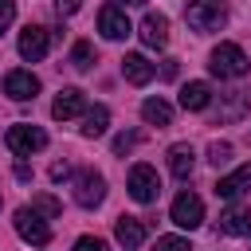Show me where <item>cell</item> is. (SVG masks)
<instances>
[{
	"instance_id": "obj_1",
	"label": "cell",
	"mask_w": 251,
	"mask_h": 251,
	"mask_svg": "<svg viewBox=\"0 0 251 251\" xmlns=\"http://www.w3.org/2000/svg\"><path fill=\"white\" fill-rule=\"evenodd\" d=\"M184 20L192 31L208 35V31H220L227 24V0H188L184 4Z\"/></svg>"
},
{
	"instance_id": "obj_2",
	"label": "cell",
	"mask_w": 251,
	"mask_h": 251,
	"mask_svg": "<svg viewBox=\"0 0 251 251\" xmlns=\"http://www.w3.org/2000/svg\"><path fill=\"white\" fill-rule=\"evenodd\" d=\"M208 67H212V75H220V78H243L247 67H251V59L243 55L239 43H220V47L212 51Z\"/></svg>"
},
{
	"instance_id": "obj_3",
	"label": "cell",
	"mask_w": 251,
	"mask_h": 251,
	"mask_svg": "<svg viewBox=\"0 0 251 251\" xmlns=\"http://www.w3.org/2000/svg\"><path fill=\"white\" fill-rule=\"evenodd\" d=\"M126 188H129V196H133L137 204H153V200L161 196V176H157L153 165H133Z\"/></svg>"
},
{
	"instance_id": "obj_4",
	"label": "cell",
	"mask_w": 251,
	"mask_h": 251,
	"mask_svg": "<svg viewBox=\"0 0 251 251\" xmlns=\"http://www.w3.org/2000/svg\"><path fill=\"white\" fill-rule=\"evenodd\" d=\"M4 141H8V149H12L16 157H31V153H39V149L47 145V133H43L39 126L20 122V126H12V129L4 133Z\"/></svg>"
},
{
	"instance_id": "obj_5",
	"label": "cell",
	"mask_w": 251,
	"mask_h": 251,
	"mask_svg": "<svg viewBox=\"0 0 251 251\" xmlns=\"http://www.w3.org/2000/svg\"><path fill=\"white\" fill-rule=\"evenodd\" d=\"M16 231H20V239L24 243H31V247H47L51 243V227L43 224V216L35 212V208H16Z\"/></svg>"
},
{
	"instance_id": "obj_6",
	"label": "cell",
	"mask_w": 251,
	"mask_h": 251,
	"mask_svg": "<svg viewBox=\"0 0 251 251\" xmlns=\"http://www.w3.org/2000/svg\"><path fill=\"white\" fill-rule=\"evenodd\" d=\"M102 200H106V180H102V173L82 169V173L75 176V204H78V208H98Z\"/></svg>"
},
{
	"instance_id": "obj_7",
	"label": "cell",
	"mask_w": 251,
	"mask_h": 251,
	"mask_svg": "<svg viewBox=\"0 0 251 251\" xmlns=\"http://www.w3.org/2000/svg\"><path fill=\"white\" fill-rule=\"evenodd\" d=\"M173 224L176 227H188V231H196L200 224H204V200L196 196V192H180L176 200H173Z\"/></svg>"
},
{
	"instance_id": "obj_8",
	"label": "cell",
	"mask_w": 251,
	"mask_h": 251,
	"mask_svg": "<svg viewBox=\"0 0 251 251\" xmlns=\"http://www.w3.org/2000/svg\"><path fill=\"white\" fill-rule=\"evenodd\" d=\"M47 51H51V31L27 24V27L20 31V55H24L27 63H39V59H47Z\"/></svg>"
},
{
	"instance_id": "obj_9",
	"label": "cell",
	"mask_w": 251,
	"mask_h": 251,
	"mask_svg": "<svg viewBox=\"0 0 251 251\" xmlns=\"http://www.w3.org/2000/svg\"><path fill=\"white\" fill-rule=\"evenodd\" d=\"M4 94H8L12 102H31V98L39 94V78H35L31 71H8V75H4Z\"/></svg>"
},
{
	"instance_id": "obj_10",
	"label": "cell",
	"mask_w": 251,
	"mask_h": 251,
	"mask_svg": "<svg viewBox=\"0 0 251 251\" xmlns=\"http://www.w3.org/2000/svg\"><path fill=\"white\" fill-rule=\"evenodd\" d=\"M86 110V94L78 90V86H63L59 94H55V102H51V118H59V122H71V118H78Z\"/></svg>"
},
{
	"instance_id": "obj_11",
	"label": "cell",
	"mask_w": 251,
	"mask_h": 251,
	"mask_svg": "<svg viewBox=\"0 0 251 251\" xmlns=\"http://www.w3.org/2000/svg\"><path fill=\"white\" fill-rule=\"evenodd\" d=\"M98 31L106 35V39H126L133 27H129V20H126V12L118 8V4H106L102 12H98Z\"/></svg>"
},
{
	"instance_id": "obj_12",
	"label": "cell",
	"mask_w": 251,
	"mask_h": 251,
	"mask_svg": "<svg viewBox=\"0 0 251 251\" xmlns=\"http://www.w3.org/2000/svg\"><path fill=\"white\" fill-rule=\"evenodd\" d=\"M141 43L145 47H165L169 43V20L161 16V12H145V20H141Z\"/></svg>"
},
{
	"instance_id": "obj_13",
	"label": "cell",
	"mask_w": 251,
	"mask_h": 251,
	"mask_svg": "<svg viewBox=\"0 0 251 251\" xmlns=\"http://www.w3.org/2000/svg\"><path fill=\"white\" fill-rule=\"evenodd\" d=\"M122 75H126V82H133V86H145L153 75H157V67L145 59V55H137V51H129L126 59H122Z\"/></svg>"
},
{
	"instance_id": "obj_14",
	"label": "cell",
	"mask_w": 251,
	"mask_h": 251,
	"mask_svg": "<svg viewBox=\"0 0 251 251\" xmlns=\"http://www.w3.org/2000/svg\"><path fill=\"white\" fill-rule=\"evenodd\" d=\"M114 235H118V243H122L126 251H133V247L145 243V224H141L137 216H122V220L114 224Z\"/></svg>"
},
{
	"instance_id": "obj_15",
	"label": "cell",
	"mask_w": 251,
	"mask_h": 251,
	"mask_svg": "<svg viewBox=\"0 0 251 251\" xmlns=\"http://www.w3.org/2000/svg\"><path fill=\"white\" fill-rule=\"evenodd\" d=\"M220 235H251V208L235 204L220 216Z\"/></svg>"
},
{
	"instance_id": "obj_16",
	"label": "cell",
	"mask_w": 251,
	"mask_h": 251,
	"mask_svg": "<svg viewBox=\"0 0 251 251\" xmlns=\"http://www.w3.org/2000/svg\"><path fill=\"white\" fill-rule=\"evenodd\" d=\"M251 188V165H243V169H235L231 176H224L220 184H216V196H224V200H235V196H243Z\"/></svg>"
},
{
	"instance_id": "obj_17",
	"label": "cell",
	"mask_w": 251,
	"mask_h": 251,
	"mask_svg": "<svg viewBox=\"0 0 251 251\" xmlns=\"http://www.w3.org/2000/svg\"><path fill=\"white\" fill-rule=\"evenodd\" d=\"M212 102V86L208 82H184L180 86V106L184 110H208Z\"/></svg>"
},
{
	"instance_id": "obj_18",
	"label": "cell",
	"mask_w": 251,
	"mask_h": 251,
	"mask_svg": "<svg viewBox=\"0 0 251 251\" xmlns=\"http://www.w3.org/2000/svg\"><path fill=\"white\" fill-rule=\"evenodd\" d=\"M192 165H196V153H192V145L188 141H176L173 149H169V169H173V176H188L192 173Z\"/></svg>"
},
{
	"instance_id": "obj_19",
	"label": "cell",
	"mask_w": 251,
	"mask_h": 251,
	"mask_svg": "<svg viewBox=\"0 0 251 251\" xmlns=\"http://www.w3.org/2000/svg\"><path fill=\"white\" fill-rule=\"evenodd\" d=\"M141 118L149 126H173V106L165 98H145L141 102Z\"/></svg>"
},
{
	"instance_id": "obj_20",
	"label": "cell",
	"mask_w": 251,
	"mask_h": 251,
	"mask_svg": "<svg viewBox=\"0 0 251 251\" xmlns=\"http://www.w3.org/2000/svg\"><path fill=\"white\" fill-rule=\"evenodd\" d=\"M106 126H110V110H106V106H90V110H82V137H102Z\"/></svg>"
},
{
	"instance_id": "obj_21",
	"label": "cell",
	"mask_w": 251,
	"mask_h": 251,
	"mask_svg": "<svg viewBox=\"0 0 251 251\" xmlns=\"http://www.w3.org/2000/svg\"><path fill=\"white\" fill-rule=\"evenodd\" d=\"M251 110V102H247V94H239V90H231V94H224V102H220V122H239L243 114Z\"/></svg>"
},
{
	"instance_id": "obj_22",
	"label": "cell",
	"mask_w": 251,
	"mask_h": 251,
	"mask_svg": "<svg viewBox=\"0 0 251 251\" xmlns=\"http://www.w3.org/2000/svg\"><path fill=\"white\" fill-rule=\"evenodd\" d=\"M90 63H94V47L78 39V43L71 47V67H75V71H90Z\"/></svg>"
},
{
	"instance_id": "obj_23",
	"label": "cell",
	"mask_w": 251,
	"mask_h": 251,
	"mask_svg": "<svg viewBox=\"0 0 251 251\" xmlns=\"http://www.w3.org/2000/svg\"><path fill=\"white\" fill-rule=\"evenodd\" d=\"M208 161H212L216 169L227 165V161H231V145H227V141H212V145H208Z\"/></svg>"
},
{
	"instance_id": "obj_24",
	"label": "cell",
	"mask_w": 251,
	"mask_h": 251,
	"mask_svg": "<svg viewBox=\"0 0 251 251\" xmlns=\"http://www.w3.org/2000/svg\"><path fill=\"white\" fill-rule=\"evenodd\" d=\"M31 208H35L39 216H59V212H63V204H59L55 196H35V200H31Z\"/></svg>"
},
{
	"instance_id": "obj_25",
	"label": "cell",
	"mask_w": 251,
	"mask_h": 251,
	"mask_svg": "<svg viewBox=\"0 0 251 251\" xmlns=\"http://www.w3.org/2000/svg\"><path fill=\"white\" fill-rule=\"evenodd\" d=\"M153 251H188V239H180V235H161V239L153 243Z\"/></svg>"
},
{
	"instance_id": "obj_26",
	"label": "cell",
	"mask_w": 251,
	"mask_h": 251,
	"mask_svg": "<svg viewBox=\"0 0 251 251\" xmlns=\"http://www.w3.org/2000/svg\"><path fill=\"white\" fill-rule=\"evenodd\" d=\"M12 20H16V0H0V35L12 27Z\"/></svg>"
},
{
	"instance_id": "obj_27",
	"label": "cell",
	"mask_w": 251,
	"mask_h": 251,
	"mask_svg": "<svg viewBox=\"0 0 251 251\" xmlns=\"http://www.w3.org/2000/svg\"><path fill=\"white\" fill-rule=\"evenodd\" d=\"M137 141H141V133H118L114 137V153H129Z\"/></svg>"
},
{
	"instance_id": "obj_28",
	"label": "cell",
	"mask_w": 251,
	"mask_h": 251,
	"mask_svg": "<svg viewBox=\"0 0 251 251\" xmlns=\"http://www.w3.org/2000/svg\"><path fill=\"white\" fill-rule=\"evenodd\" d=\"M75 251H110V247H106V239H98V235H82V239L75 243Z\"/></svg>"
},
{
	"instance_id": "obj_29",
	"label": "cell",
	"mask_w": 251,
	"mask_h": 251,
	"mask_svg": "<svg viewBox=\"0 0 251 251\" xmlns=\"http://www.w3.org/2000/svg\"><path fill=\"white\" fill-rule=\"evenodd\" d=\"M78 8H82V0H55V12L59 16H75Z\"/></svg>"
},
{
	"instance_id": "obj_30",
	"label": "cell",
	"mask_w": 251,
	"mask_h": 251,
	"mask_svg": "<svg viewBox=\"0 0 251 251\" xmlns=\"http://www.w3.org/2000/svg\"><path fill=\"white\" fill-rule=\"evenodd\" d=\"M67 176H71V165L67 161H55L51 165V180H67Z\"/></svg>"
},
{
	"instance_id": "obj_31",
	"label": "cell",
	"mask_w": 251,
	"mask_h": 251,
	"mask_svg": "<svg viewBox=\"0 0 251 251\" xmlns=\"http://www.w3.org/2000/svg\"><path fill=\"white\" fill-rule=\"evenodd\" d=\"M161 78H169V82L176 78V59H165V63H161Z\"/></svg>"
},
{
	"instance_id": "obj_32",
	"label": "cell",
	"mask_w": 251,
	"mask_h": 251,
	"mask_svg": "<svg viewBox=\"0 0 251 251\" xmlns=\"http://www.w3.org/2000/svg\"><path fill=\"white\" fill-rule=\"evenodd\" d=\"M16 176L27 180V176H31V165H27V161H16Z\"/></svg>"
},
{
	"instance_id": "obj_33",
	"label": "cell",
	"mask_w": 251,
	"mask_h": 251,
	"mask_svg": "<svg viewBox=\"0 0 251 251\" xmlns=\"http://www.w3.org/2000/svg\"><path fill=\"white\" fill-rule=\"evenodd\" d=\"M126 4H145V0H126Z\"/></svg>"
}]
</instances>
